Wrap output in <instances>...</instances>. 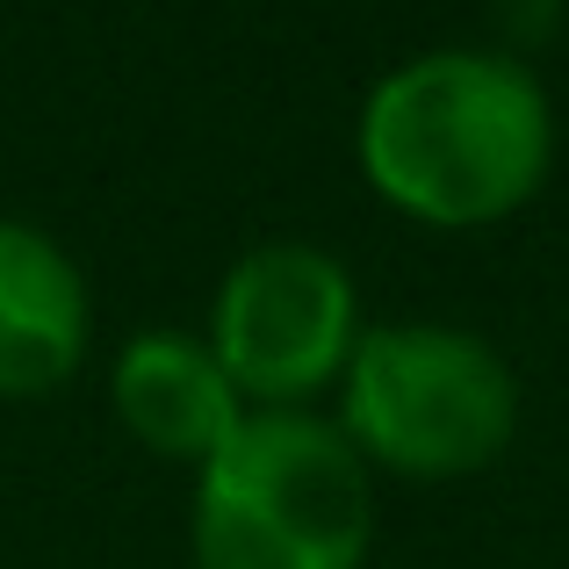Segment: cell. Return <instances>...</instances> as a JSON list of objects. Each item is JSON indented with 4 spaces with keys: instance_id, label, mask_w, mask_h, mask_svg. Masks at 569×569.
I'll list each match as a JSON object with an SVG mask.
<instances>
[{
    "instance_id": "cell-4",
    "label": "cell",
    "mask_w": 569,
    "mask_h": 569,
    "mask_svg": "<svg viewBox=\"0 0 569 569\" xmlns=\"http://www.w3.org/2000/svg\"><path fill=\"white\" fill-rule=\"evenodd\" d=\"M361 347V296L353 274L325 246L303 238H267L223 274L209 310V353L246 403L296 411L325 382L347 376Z\"/></svg>"
},
{
    "instance_id": "cell-1",
    "label": "cell",
    "mask_w": 569,
    "mask_h": 569,
    "mask_svg": "<svg viewBox=\"0 0 569 569\" xmlns=\"http://www.w3.org/2000/svg\"><path fill=\"white\" fill-rule=\"evenodd\" d=\"M556 167L548 87L505 51H426L376 80L361 109V173L403 217L498 223Z\"/></svg>"
},
{
    "instance_id": "cell-2",
    "label": "cell",
    "mask_w": 569,
    "mask_h": 569,
    "mask_svg": "<svg viewBox=\"0 0 569 569\" xmlns=\"http://www.w3.org/2000/svg\"><path fill=\"white\" fill-rule=\"evenodd\" d=\"M194 483V569H361L368 461L310 411H246Z\"/></svg>"
},
{
    "instance_id": "cell-6",
    "label": "cell",
    "mask_w": 569,
    "mask_h": 569,
    "mask_svg": "<svg viewBox=\"0 0 569 569\" xmlns=\"http://www.w3.org/2000/svg\"><path fill=\"white\" fill-rule=\"evenodd\" d=\"M116 418L152 447L159 461H217V447L238 432V389L223 376V361L209 353V339L194 332H138L116 361Z\"/></svg>"
},
{
    "instance_id": "cell-3",
    "label": "cell",
    "mask_w": 569,
    "mask_h": 569,
    "mask_svg": "<svg viewBox=\"0 0 569 569\" xmlns=\"http://www.w3.org/2000/svg\"><path fill=\"white\" fill-rule=\"evenodd\" d=\"M339 432L376 469L455 483L512 447L519 382L505 353L461 325H382L361 332L339 376Z\"/></svg>"
},
{
    "instance_id": "cell-5",
    "label": "cell",
    "mask_w": 569,
    "mask_h": 569,
    "mask_svg": "<svg viewBox=\"0 0 569 569\" xmlns=\"http://www.w3.org/2000/svg\"><path fill=\"white\" fill-rule=\"evenodd\" d=\"M87 274L51 231L0 217V397H51L87 361Z\"/></svg>"
}]
</instances>
